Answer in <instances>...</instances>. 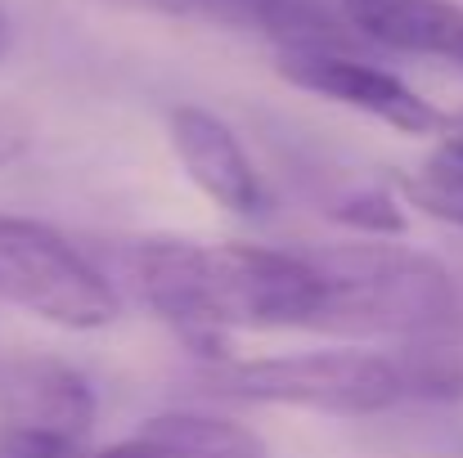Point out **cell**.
I'll return each mask as SVG.
<instances>
[{"label":"cell","mask_w":463,"mask_h":458,"mask_svg":"<svg viewBox=\"0 0 463 458\" xmlns=\"http://www.w3.org/2000/svg\"><path fill=\"white\" fill-rule=\"evenodd\" d=\"M9 50H14V14H9V5L0 0V63L9 59Z\"/></svg>","instance_id":"5bb4252c"},{"label":"cell","mask_w":463,"mask_h":458,"mask_svg":"<svg viewBox=\"0 0 463 458\" xmlns=\"http://www.w3.org/2000/svg\"><path fill=\"white\" fill-rule=\"evenodd\" d=\"M127 270L136 297L207 364L234 360L225 351L234 328H310L319 305L307 252L288 248L145 238L127 252Z\"/></svg>","instance_id":"6da1fadb"},{"label":"cell","mask_w":463,"mask_h":458,"mask_svg":"<svg viewBox=\"0 0 463 458\" xmlns=\"http://www.w3.org/2000/svg\"><path fill=\"white\" fill-rule=\"evenodd\" d=\"M0 302L45 323L90 332L122 314L118 288L50 225L0 211Z\"/></svg>","instance_id":"277c9868"},{"label":"cell","mask_w":463,"mask_h":458,"mask_svg":"<svg viewBox=\"0 0 463 458\" xmlns=\"http://www.w3.org/2000/svg\"><path fill=\"white\" fill-rule=\"evenodd\" d=\"M279 77L307 95L346 104L364 117H378L383 126L401 136H441L450 117L428 104L414 86H405L396 72L360 59L355 50H302V54H279Z\"/></svg>","instance_id":"5b68a950"},{"label":"cell","mask_w":463,"mask_h":458,"mask_svg":"<svg viewBox=\"0 0 463 458\" xmlns=\"http://www.w3.org/2000/svg\"><path fill=\"white\" fill-rule=\"evenodd\" d=\"M166 140L180 157L184 175L230 216L266 220L270 216V189L257 171V162L239 145V136L198 104H175L166 113Z\"/></svg>","instance_id":"8992f818"},{"label":"cell","mask_w":463,"mask_h":458,"mask_svg":"<svg viewBox=\"0 0 463 458\" xmlns=\"http://www.w3.org/2000/svg\"><path fill=\"white\" fill-rule=\"evenodd\" d=\"M77 458H270V450L252 427L225 414L166 409L145 418L131 436L95 450L86 445Z\"/></svg>","instance_id":"9c48e42d"},{"label":"cell","mask_w":463,"mask_h":458,"mask_svg":"<svg viewBox=\"0 0 463 458\" xmlns=\"http://www.w3.org/2000/svg\"><path fill=\"white\" fill-rule=\"evenodd\" d=\"M99 418L95 387L54 355H0V423L90 445Z\"/></svg>","instance_id":"52a82bcc"},{"label":"cell","mask_w":463,"mask_h":458,"mask_svg":"<svg viewBox=\"0 0 463 458\" xmlns=\"http://www.w3.org/2000/svg\"><path fill=\"white\" fill-rule=\"evenodd\" d=\"M333 220L355 229V234H364V238H401L410 229L405 202L396 198L392 184H369V189L351 193L346 202H337Z\"/></svg>","instance_id":"8fae6325"},{"label":"cell","mask_w":463,"mask_h":458,"mask_svg":"<svg viewBox=\"0 0 463 458\" xmlns=\"http://www.w3.org/2000/svg\"><path fill=\"white\" fill-rule=\"evenodd\" d=\"M337 14L364 45L463 68V5L455 0H337Z\"/></svg>","instance_id":"ba28073f"},{"label":"cell","mask_w":463,"mask_h":458,"mask_svg":"<svg viewBox=\"0 0 463 458\" xmlns=\"http://www.w3.org/2000/svg\"><path fill=\"white\" fill-rule=\"evenodd\" d=\"M319 279L310 328L346 337H414L459 314L455 275L396 238L337 243L307 252Z\"/></svg>","instance_id":"7a4b0ae2"},{"label":"cell","mask_w":463,"mask_h":458,"mask_svg":"<svg viewBox=\"0 0 463 458\" xmlns=\"http://www.w3.org/2000/svg\"><path fill=\"white\" fill-rule=\"evenodd\" d=\"M32 145V126L14 113V108H0V166L18 162Z\"/></svg>","instance_id":"4fadbf2b"},{"label":"cell","mask_w":463,"mask_h":458,"mask_svg":"<svg viewBox=\"0 0 463 458\" xmlns=\"http://www.w3.org/2000/svg\"><path fill=\"white\" fill-rule=\"evenodd\" d=\"M392 189H396V198L405 207H419L423 216H437V220L463 229V184L459 180L419 171V175H392Z\"/></svg>","instance_id":"7c38bea8"},{"label":"cell","mask_w":463,"mask_h":458,"mask_svg":"<svg viewBox=\"0 0 463 458\" xmlns=\"http://www.w3.org/2000/svg\"><path fill=\"white\" fill-rule=\"evenodd\" d=\"M198 5H239V9H252L257 0H198Z\"/></svg>","instance_id":"9a60e30c"},{"label":"cell","mask_w":463,"mask_h":458,"mask_svg":"<svg viewBox=\"0 0 463 458\" xmlns=\"http://www.w3.org/2000/svg\"><path fill=\"white\" fill-rule=\"evenodd\" d=\"M198 396L230 405H288L337 418H364L401 405V378L392 355L378 351H298L266 360L203 364L194 378Z\"/></svg>","instance_id":"3957f363"},{"label":"cell","mask_w":463,"mask_h":458,"mask_svg":"<svg viewBox=\"0 0 463 458\" xmlns=\"http://www.w3.org/2000/svg\"><path fill=\"white\" fill-rule=\"evenodd\" d=\"M401 396L432 400V405H455L463 400V319H446L428 332L401 337V351L392 355Z\"/></svg>","instance_id":"30bf717a"}]
</instances>
